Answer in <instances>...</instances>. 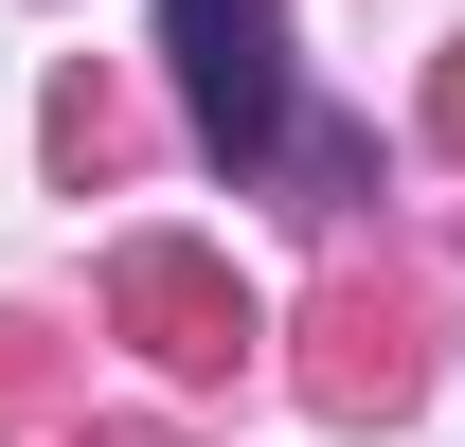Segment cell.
I'll use <instances>...</instances> for the list:
<instances>
[{
  "label": "cell",
  "mask_w": 465,
  "mask_h": 447,
  "mask_svg": "<svg viewBox=\"0 0 465 447\" xmlns=\"http://www.w3.org/2000/svg\"><path fill=\"white\" fill-rule=\"evenodd\" d=\"M162 55H179V125L215 179H269L304 144V90H287V0H162Z\"/></svg>",
  "instance_id": "cell-1"
}]
</instances>
